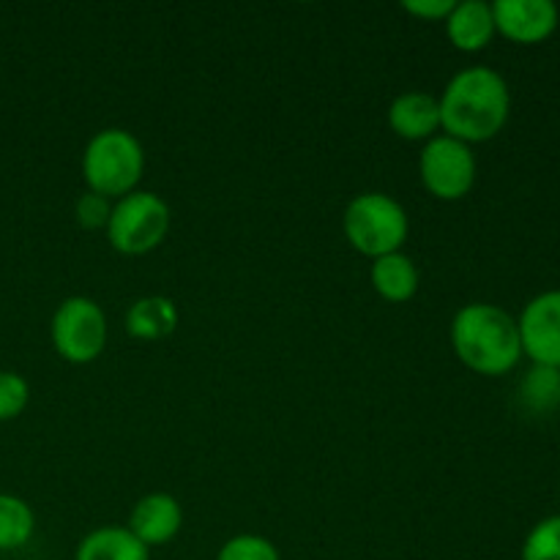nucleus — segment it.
Returning <instances> with one entry per match:
<instances>
[{
	"label": "nucleus",
	"mask_w": 560,
	"mask_h": 560,
	"mask_svg": "<svg viewBox=\"0 0 560 560\" xmlns=\"http://www.w3.org/2000/svg\"><path fill=\"white\" fill-rule=\"evenodd\" d=\"M441 104V129L454 140L487 142L498 137L512 113L506 80L487 66H474L448 80Z\"/></svg>",
	"instance_id": "1"
},
{
	"label": "nucleus",
	"mask_w": 560,
	"mask_h": 560,
	"mask_svg": "<svg viewBox=\"0 0 560 560\" xmlns=\"http://www.w3.org/2000/svg\"><path fill=\"white\" fill-rule=\"evenodd\" d=\"M452 345L468 370L501 377L523 359L517 320L495 304H468L454 315Z\"/></svg>",
	"instance_id": "2"
},
{
	"label": "nucleus",
	"mask_w": 560,
	"mask_h": 560,
	"mask_svg": "<svg viewBox=\"0 0 560 560\" xmlns=\"http://www.w3.org/2000/svg\"><path fill=\"white\" fill-rule=\"evenodd\" d=\"M145 173V151L126 129H104L82 153V175L93 195L126 197L137 189Z\"/></svg>",
	"instance_id": "3"
},
{
	"label": "nucleus",
	"mask_w": 560,
	"mask_h": 560,
	"mask_svg": "<svg viewBox=\"0 0 560 560\" xmlns=\"http://www.w3.org/2000/svg\"><path fill=\"white\" fill-rule=\"evenodd\" d=\"M342 230L355 252L377 260L402 249L410 233V219L394 197L383 191H364L345 208Z\"/></svg>",
	"instance_id": "4"
},
{
	"label": "nucleus",
	"mask_w": 560,
	"mask_h": 560,
	"mask_svg": "<svg viewBox=\"0 0 560 560\" xmlns=\"http://www.w3.org/2000/svg\"><path fill=\"white\" fill-rule=\"evenodd\" d=\"M170 233V206L153 191H131L113 206L107 238L120 255L153 252Z\"/></svg>",
	"instance_id": "5"
},
{
	"label": "nucleus",
	"mask_w": 560,
	"mask_h": 560,
	"mask_svg": "<svg viewBox=\"0 0 560 560\" xmlns=\"http://www.w3.org/2000/svg\"><path fill=\"white\" fill-rule=\"evenodd\" d=\"M49 334L60 359L69 364H91L107 345V317L93 299L71 295L55 310Z\"/></svg>",
	"instance_id": "6"
},
{
	"label": "nucleus",
	"mask_w": 560,
	"mask_h": 560,
	"mask_svg": "<svg viewBox=\"0 0 560 560\" xmlns=\"http://www.w3.org/2000/svg\"><path fill=\"white\" fill-rule=\"evenodd\" d=\"M421 184L443 202L463 200L476 184V156L470 145L441 135L427 140L419 159Z\"/></svg>",
	"instance_id": "7"
},
{
	"label": "nucleus",
	"mask_w": 560,
	"mask_h": 560,
	"mask_svg": "<svg viewBox=\"0 0 560 560\" xmlns=\"http://www.w3.org/2000/svg\"><path fill=\"white\" fill-rule=\"evenodd\" d=\"M523 355L539 366L560 370V290H547L525 304L517 320Z\"/></svg>",
	"instance_id": "8"
},
{
	"label": "nucleus",
	"mask_w": 560,
	"mask_h": 560,
	"mask_svg": "<svg viewBox=\"0 0 560 560\" xmlns=\"http://www.w3.org/2000/svg\"><path fill=\"white\" fill-rule=\"evenodd\" d=\"M495 31L514 44H539L558 27V5L552 0H498L492 3Z\"/></svg>",
	"instance_id": "9"
},
{
	"label": "nucleus",
	"mask_w": 560,
	"mask_h": 560,
	"mask_svg": "<svg viewBox=\"0 0 560 560\" xmlns=\"http://www.w3.org/2000/svg\"><path fill=\"white\" fill-rule=\"evenodd\" d=\"M180 525H184L180 503L167 492H151V495L140 498L129 517V530L148 550L173 541L178 536Z\"/></svg>",
	"instance_id": "10"
},
{
	"label": "nucleus",
	"mask_w": 560,
	"mask_h": 560,
	"mask_svg": "<svg viewBox=\"0 0 560 560\" xmlns=\"http://www.w3.org/2000/svg\"><path fill=\"white\" fill-rule=\"evenodd\" d=\"M388 126L402 140H432L435 131L441 129V104L432 93H402L388 107Z\"/></svg>",
	"instance_id": "11"
},
{
	"label": "nucleus",
	"mask_w": 560,
	"mask_h": 560,
	"mask_svg": "<svg viewBox=\"0 0 560 560\" xmlns=\"http://www.w3.org/2000/svg\"><path fill=\"white\" fill-rule=\"evenodd\" d=\"M495 16H492V3L485 0H465L454 5L452 14L446 16V36L463 52H481L495 36Z\"/></svg>",
	"instance_id": "12"
},
{
	"label": "nucleus",
	"mask_w": 560,
	"mask_h": 560,
	"mask_svg": "<svg viewBox=\"0 0 560 560\" xmlns=\"http://www.w3.org/2000/svg\"><path fill=\"white\" fill-rule=\"evenodd\" d=\"M178 328V306L164 295H145L126 312V331L135 339L156 342Z\"/></svg>",
	"instance_id": "13"
},
{
	"label": "nucleus",
	"mask_w": 560,
	"mask_h": 560,
	"mask_svg": "<svg viewBox=\"0 0 560 560\" xmlns=\"http://www.w3.org/2000/svg\"><path fill=\"white\" fill-rule=\"evenodd\" d=\"M370 277L377 295L392 301V304H405V301H410L419 293V268L402 252L372 260Z\"/></svg>",
	"instance_id": "14"
},
{
	"label": "nucleus",
	"mask_w": 560,
	"mask_h": 560,
	"mask_svg": "<svg viewBox=\"0 0 560 560\" xmlns=\"http://www.w3.org/2000/svg\"><path fill=\"white\" fill-rule=\"evenodd\" d=\"M74 560H151L148 547L120 525L91 530L77 547Z\"/></svg>",
	"instance_id": "15"
},
{
	"label": "nucleus",
	"mask_w": 560,
	"mask_h": 560,
	"mask_svg": "<svg viewBox=\"0 0 560 560\" xmlns=\"http://www.w3.org/2000/svg\"><path fill=\"white\" fill-rule=\"evenodd\" d=\"M520 402L536 416L556 413L560 408V370L534 364V370L520 383Z\"/></svg>",
	"instance_id": "16"
},
{
	"label": "nucleus",
	"mask_w": 560,
	"mask_h": 560,
	"mask_svg": "<svg viewBox=\"0 0 560 560\" xmlns=\"http://www.w3.org/2000/svg\"><path fill=\"white\" fill-rule=\"evenodd\" d=\"M36 514L22 498L0 495V552H14L33 539Z\"/></svg>",
	"instance_id": "17"
},
{
	"label": "nucleus",
	"mask_w": 560,
	"mask_h": 560,
	"mask_svg": "<svg viewBox=\"0 0 560 560\" xmlns=\"http://www.w3.org/2000/svg\"><path fill=\"white\" fill-rule=\"evenodd\" d=\"M520 560H560V514H552L534 525Z\"/></svg>",
	"instance_id": "18"
},
{
	"label": "nucleus",
	"mask_w": 560,
	"mask_h": 560,
	"mask_svg": "<svg viewBox=\"0 0 560 560\" xmlns=\"http://www.w3.org/2000/svg\"><path fill=\"white\" fill-rule=\"evenodd\" d=\"M217 560H282L279 550L268 539L255 534H241L224 541Z\"/></svg>",
	"instance_id": "19"
},
{
	"label": "nucleus",
	"mask_w": 560,
	"mask_h": 560,
	"mask_svg": "<svg viewBox=\"0 0 560 560\" xmlns=\"http://www.w3.org/2000/svg\"><path fill=\"white\" fill-rule=\"evenodd\" d=\"M31 399V386L16 372H0V421H11L22 416Z\"/></svg>",
	"instance_id": "20"
},
{
	"label": "nucleus",
	"mask_w": 560,
	"mask_h": 560,
	"mask_svg": "<svg viewBox=\"0 0 560 560\" xmlns=\"http://www.w3.org/2000/svg\"><path fill=\"white\" fill-rule=\"evenodd\" d=\"M109 217H113V206L107 197L102 195H82L74 206V219L82 230H107Z\"/></svg>",
	"instance_id": "21"
},
{
	"label": "nucleus",
	"mask_w": 560,
	"mask_h": 560,
	"mask_svg": "<svg viewBox=\"0 0 560 560\" xmlns=\"http://www.w3.org/2000/svg\"><path fill=\"white\" fill-rule=\"evenodd\" d=\"M454 0H405L402 9L408 14L419 16L427 22H446V16L454 11Z\"/></svg>",
	"instance_id": "22"
}]
</instances>
